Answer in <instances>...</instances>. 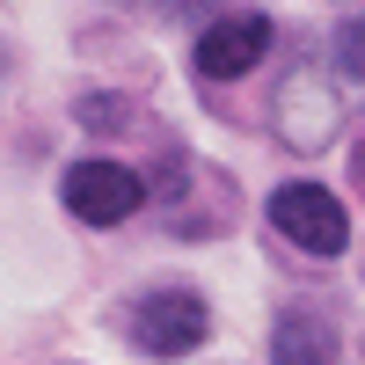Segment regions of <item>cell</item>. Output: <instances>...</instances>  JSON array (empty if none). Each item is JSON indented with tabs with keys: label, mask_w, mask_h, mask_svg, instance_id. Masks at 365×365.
I'll use <instances>...</instances> for the list:
<instances>
[{
	"label": "cell",
	"mask_w": 365,
	"mask_h": 365,
	"mask_svg": "<svg viewBox=\"0 0 365 365\" xmlns=\"http://www.w3.org/2000/svg\"><path fill=\"white\" fill-rule=\"evenodd\" d=\"M270 227H278L285 241H299L307 256H336L351 241L344 205L329 197L322 182H285V190H270Z\"/></svg>",
	"instance_id": "cell-1"
},
{
	"label": "cell",
	"mask_w": 365,
	"mask_h": 365,
	"mask_svg": "<svg viewBox=\"0 0 365 365\" xmlns=\"http://www.w3.org/2000/svg\"><path fill=\"white\" fill-rule=\"evenodd\" d=\"M58 197H66L73 220H88V227H125L132 212L146 205V182H139L125 161H73Z\"/></svg>",
	"instance_id": "cell-2"
},
{
	"label": "cell",
	"mask_w": 365,
	"mask_h": 365,
	"mask_svg": "<svg viewBox=\"0 0 365 365\" xmlns=\"http://www.w3.org/2000/svg\"><path fill=\"white\" fill-rule=\"evenodd\" d=\"M132 336H139V351H154V358H182V351H197L205 344V329H212V314H205V299L197 292H146L139 307H132Z\"/></svg>",
	"instance_id": "cell-3"
},
{
	"label": "cell",
	"mask_w": 365,
	"mask_h": 365,
	"mask_svg": "<svg viewBox=\"0 0 365 365\" xmlns=\"http://www.w3.org/2000/svg\"><path fill=\"white\" fill-rule=\"evenodd\" d=\"M270 51V22L263 15H234V22H212L197 37V73L205 81H241Z\"/></svg>",
	"instance_id": "cell-4"
},
{
	"label": "cell",
	"mask_w": 365,
	"mask_h": 365,
	"mask_svg": "<svg viewBox=\"0 0 365 365\" xmlns=\"http://www.w3.org/2000/svg\"><path fill=\"white\" fill-rule=\"evenodd\" d=\"M270 358H278V365H329V358H336V336H329V322H314V314H278Z\"/></svg>",
	"instance_id": "cell-5"
},
{
	"label": "cell",
	"mask_w": 365,
	"mask_h": 365,
	"mask_svg": "<svg viewBox=\"0 0 365 365\" xmlns=\"http://www.w3.org/2000/svg\"><path fill=\"white\" fill-rule=\"evenodd\" d=\"M336 66H344L351 81H365V22H351L344 37H336Z\"/></svg>",
	"instance_id": "cell-6"
}]
</instances>
